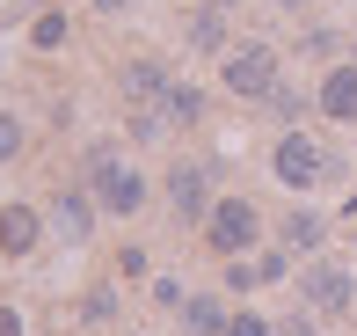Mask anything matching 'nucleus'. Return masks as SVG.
Instances as JSON below:
<instances>
[{"label":"nucleus","instance_id":"nucleus-1","mask_svg":"<svg viewBox=\"0 0 357 336\" xmlns=\"http://www.w3.org/2000/svg\"><path fill=\"white\" fill-rule=\"evenodd\" d=\"M255 242H263V212L248 198H219L212 219H204V249L212 256H248Z\"/></svg>","mask_w":357,"mask_h":336},{"label":"nucleus","instance_id":"nucleus-2","mask_svg":"<svg viewBox=\"0 0 357 336\" xmlns=\"http://www.w3.org/2000/svg\"><path fill=\"white\" fill-rule=\"evenodd\" d=\"M219 81L234 95H278V52L270 44H241V52H226Z\"/></svg>","mask_w":357,"mask_h":336},{"label":"nucleus","instance_id":"nucleus-3","mask_svg":"<svg viewBox=\"0 0 357 336\" xmlns=\"http://www.w3.org/2000/svg\"><path fill=\"white\" fill-rule=\"evenodd\" d=\"M299 293H306V307H314V314H350L357 285H350V270L335 263V256H321V263L299 270Z\"/></svg>","mask_w":357,"mask_h":336},{"label":"nucleus","instance_id":"nucleus-4","mask_svg":"<svg viewBox=\"0 0 357 336\" xmlns=\"http://www.w3.org/2000/svg\"><path fill=\"white\" fill-rule=\"evenodd\" d=\"M321 175H328V147H321V139H306V132H284V139H278V183L321 190Z\"/></svg>","mask_w":357,"mask_h":336},{"label":"nucleus","instance_id":"nucleus-5","mask_svg":"<svg viewBox=\"0 0 357 336\" xmlns=\"http://www.w3.org/2000/svg\"><path fill=\"white\" fill-rule=\"evenodd\" d=\"M95 198H102L109 212H139V205H146V175L124 168L117 154H95Z\"/></svg>","mask_w":357,"mask_h":336},{"label":"nucleus","instance_id":"nucleus-6","mask_svg":"<svg viewBox=\"0 0 357 336\" xmlns=\"http://www.w3.org/2000/svg\"><path fill=\"white\" fill-rule=\"evenodd\" d=\"M37 242H44V219L29 212V205H0V256H8V263H29Z\"/></svg>","mask_w":357,"mask_h":336},{"label":"nucleus","instance_id":"nucleus-7","mask_svg":"<svg viewBox=\"0 0 357 336\" xmlns=\"http://www.w3.org/2000/svg\"><path fill=\"white\" fill-rule=\"evenodd\" d=\"M314 103H321V117L357 124V66H328V73H321V88H314Z\"/></svg>","mask_w":357,"mask_h":336},{"label":"nucleus","instance_id":"nucleus-8","mask_svg":"<svg viewBox=\"0 0 357 336\" xmlns=\"http://www.w3.org/2000/svg\"><path fill=\"white\" fill-rule=\"evenodd\" d=\"M168 205H175V219H197V212H204V168H197V161H175Z\"/></svg>","mask_w":357,"mask_h":336},{"label":"nucleus","instance_id":"nucleus-9","mask_svg":"<svg viewBox=\"0 0 357 336\" xmlns=\"http://www.w3.org/2000/svg\"><path fill=\"white\" fill-rule=\"evenodd\" d=\"M226 322H234V314H226L219 300H183V329L190 336H226Z\"/></svg>","mask_w":357,"mask_h":336},{"label":"nucleus","instance_id":"nucleus-10","mask_svg":"<svg viewBox=\"0 0 357 336\" xmlns=\"http://www.w3.org/2000/svg\"><path fill=\"white\" fill-rule=\"evenodd\" d=\"M190 44H197V52H219V44H226V15H219V8H204L197 22H190Z\"/></svg>","mask_w":357,"mask_h":336},{"label":"nucleus","instance_id":"nucleus-11","mask_svg":"<svg viewBox=\"0 0 357 336\" xmlns=\"http://www.w3.org/2000/svg\"><path fill=\"white\" fill-rule=\"evenodd\" d=\"M284 278V256H263V263H234V285H278Z\"/></svg>","mask_w":357,"mask_h":336},{"label":"nucleus","instance_id":"nucleus-12","mask_svg":"<svg viewBox=\"0 0 357 336\" xmlns=\"http://www.w3.org/2000/svg\"><path fill=\"white\" fill-rule=\"evenodd\" d=\"M124 88H132V95H168L175 81H168L160 66H124Z\"/></svg>","mask_w":357,"mask_h":336},{"label":"nucleus","instance_id":"nucleus-13","mask_svg":"<svg viewBox=\"0 0 357 336\" xmlns=\"http://www.w3.org/2000/svg\"><path fill=\"white\" fill-rule=\"evenodd\" d=\"M15 154H22V117L0 110V161H15Z\"/></svg>","mask_w":357,"mask_h":336},{"label":"nucleus","instance_id":"nucleus-14","mask_svg":"<svg viewBox=\"0 0 357 336\" xmlns=\"http://www.w3.org/2000/svg\"><path fill=\"white\" fill-rule=\"evenodd\" d=\"M226 336H278V329H270L263 314H234V322H226Z\"/></svg>","mask_w":357,"mask_h":336},{"label":"nucleus","instance_id":"nucleus-15","mask_svg":"<svg viewBox=\"0 0 357 336\" xmlns=\"http://www.w3.org/2000/svg\"><path fill=\"white\" fill-rule=\"evenodd\" d=\"M37 44H44V52H52V44H66V15H44V22H37Z\"/></svg>","mask_w":357,"mask_h":336},{"label":"nucleus","instance_id":"nucleus-16","mask_svg":"<svg viewBox=\"0 0 357 336\" xmlns=\"http://www.w3.org/2000/svg\"><path fill=\"white\" fill-rule=\"evenodd\" d=\"M0 336H22V314L15 307H0Z\"/></svg>","mask_w":357,"mask_h":336},{"label":"nucleus","instance_id":"nucleus-17","mask_svg":"<svg viewBox=\"0 0 357 336\" xmlns=\"http://www.w3.org/2000/svg\"><path fill=\"white\" fill-rule=\"evenodd\" d=\"M278 336H314V329H306V322H284V329H278Z\"/></svg>","mask_w":357,"mask_h":336},{"label":"nucleus","instance_id":"nucleus-18","mask_svg":"<svg viewBox=\"0 0 357 336\" xmlns=\"http://www.w3.org/2000/svg\"><path fill=\"white\" fill-rule=\"evenodd\" d=\"M95 8H102V15H109V8H124V0H95Z\"/></svg>","mask_w":357,"mask_h":336},{"label":"nucleus","instance_id":"nucleus-19","mask_svg":"<svg viewBox=\"0 0 357 336\" xmlns=\"http://www.w3.org/2000/svg\"><path fill=\"white\" fill-rule=\"evenodd\" d=\"M278 8H306V0H278Z\"/></svg>","mask_w":357,"mask_h":336}]
</instances>
